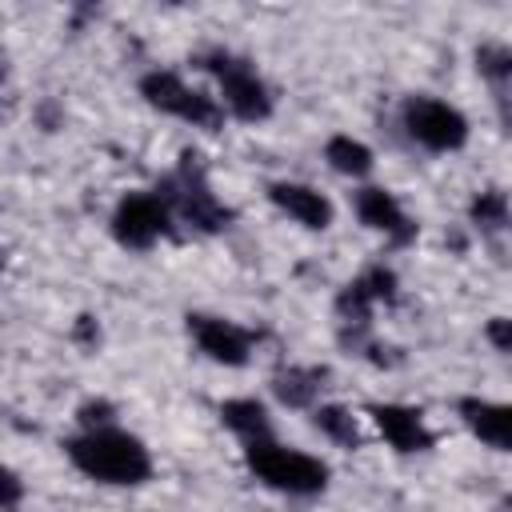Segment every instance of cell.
<instances>
[{
    "label": "cell",
    "instance_id": "3957f363",
    "mask_svg": "<svg viewBox=\"0 0 512 512\" xmlns=\"http://www.w3.org/2000/svg\"><path fill=\"white\" fill-rule=\"evenodd\" d=\"M204 72H212L216 88H220V108L232 116V120H244V124H260L272 116V88L264 84V76L256 72L252 60L228 52V48H212L196 60Z\"/></svg>",
    "mask_w": 512,
    "mask_h": 512
},
{
    "label": "cell",
    "instance_id": "52a82bcc",
    "mask_svg": "<svg viewBox=\"0 0 512 512\" xmlns=\"http://www.w3.org/2000/svg\"><path fill=\"white\" fill-rule=\"evenodd\" d=\"M112 240L120 248H132V252H148L156 240H164L172 232V208L164 204V196L152 188V192H124L112 208Z\"/></svg>",
    "mask_w": 512,
    "mask_h": 512
},
{
    "label": "cell",
    "instance_id": "5bb4252c",
    "mask_svg": "<svg viewBox=\"0 0 512 512\" xmlns=\"http://www.w3.org/2000/svg\"><path fill=\"white\" fill-rule=\"evenodd\" d=\"M324 160H328L332 172H340V176H348V180H364V176L376 168L372 148H368L364 140L348 136V132H336V136L324 140Z\"/></svg>",
    "mask_w": 512,
    "mask_h": 512
},
{
    "label": "cell",
    "instance_id": "7402d4cb",
    "mask_svg": "<svg viewBox=\"0 0 512 512\" xmlns=\"http://www.w3.org/2000/svg\"><path fill=\"white\" fill-rule=\"evenodd\" d=\"M508 324H512L508 316H492V320H488V328H484V336L492 340V348H496V352H508V348H512V332H508Z\"/></svg>",
    "mask_w": 512,
    "mask_h": 512
},
{
    "label": "cell",
    "instance_id": "9a60e30c",
    "mask_svg": "<svg viewBox=\"0 0 512 512\" xmlns=\"http://www.w3.org/2000/svg\"><path fill=\"white\" fill-rule=\"evenodd\" d=\"M324 380V368H304V364H288L272 376V392L280 396V404L288 408H316V396H320V384Z\"/></svg>",
    "mask_w": 512,
    "mask_h": 512
},
{
    "label": "cell",
    "instance_id": "30bf717a",
    "mask_svg": "<svg viewBox=\"0 0 512 512\" xmlns=\"http://www.w3.org/2000/svg\"><path fill=\"white\" fill-rule=\"evenodd\" d=\"M368 416L376 424V432L384 436V444L400 456H416V452H428L436 444L428 420L420 408L412 404H396V400H384V404H368Z\"/></svg>",
    "mask_w": 512,
    "mask_h": 512
},
{
    "label": "cell",
    "instance_id": "ffe728a7",
    "mask_svg": "<svg viewBox=\"0 0 512 512\" xmlns=\"http://www.w3.org/2000/svg\"><path fill=\"white\" fill-rule=\"evenodd\" d=\"M20 500H24V480H20V472L8 468V464H0V512H12Z\"/></svg>",
    "mask_w": 512,
    "mask_h": 512
},
{
    "label": "cell",
    "instance_id": "8992f818",
    "mask_svg": "<svg viewBox=\"0 0 512 512\" xmlns=\"http://www.w3.org/2000/svg\"><path fill=\"white\" fill-rule=\"evenodd\" d=\"M400 124L408 132V140H416L428 152H460L468 144V116L428 92H416L400 104Z\"/></svg>",
    "mask_w": 512,
    "mask_h": 512
},
{
    "label": "cell",
    "instance_id": "4fadbf2b",
    "mask_svg": "<svg viewBox=\"0 0 512 512\" xmlns=\"http://www.w3.org/2000/svg\"><path fill=\"white\" fill-rule=\"evenodd\" d=\"M220 420H224V428H228L232 436H240L244 444L272 436V416H268V408H264L256 396H232V400H224V404H220Z\"/></svg>",
    "mask_w": 512,
    "mask_h": 512
},
{
    "label": "cell",
    "instance_id": "d6986e66",
    "mask_svg": "<svg viewBox=\"0 0 512 512\" xmlns=\"http://www.w3.org/2000/svg\"><path fill=\"white\" fill-rule=\"evenodd\" d=\"M76 420H80V428H108V424H116V408H112V400H84L76 408Z\"/></svg>",
    "mask_w": 512,
    "mask_h": 512
},
{
    "label": "cell",
    "instance_id": "5b68a950",
    "mask_svg": "<svg viewBox=\"0 0 512 512\" xmlns=\"http://www.w3.org/2000/svg\"><path fill=\"white\" fill-rule=\"evenodd\" d=\"M140 96H144V104L148 108H156V112H164V116H176V120H184V124H192V128H220L224 124V108H220V100L216 96H208V92H200V88H192L180 72H172V68H152V72H144L140 76Z\"/></svg>",
    "mask_w": 512,
    "mask_h": 512
},
{
    "label": "cell",
    "instance_id": "6da1fadb",
    "mask_svg": "<svg viewBox=\"0 0 512 512\" xmlns=\"http://www.w3.org/2000/svg\"><path fill=\"white\" fill-rule=\"evenodd\" d=\"M64 456L72 468L108 488H136L152 476V452L140 436L108 424V428H80L64 440Z\"/></svg>",
    "mask_w": 512,
    "mask_h": 512
},
{
    "label": "cell",
    "instance_id": "ba28073f",
    "mask_svg": "<svg viewBox=\"0 0 512 512\" xmlns=\"http://www.w3.org/2000/svg\"><path fill=\"white\" fill-rule=\"evenodd\" d=\"M184 324H188L192 344H196L212 364L244 368V364L252 360L256 336H252L244 324H236V320H228V316H216V312H188Z\"/></svg>",
    "mask_w": 512,
    "mask_h": 512
},
{
    "label": "cell",
    "instance_id": "2e32d148",
    "mask_svg": "<svg viewBox=\"0 0 512 512\" xmlns=\"http://www.w3.org/2000/svg\"><path fill=\"white\" fill-rule=\"evenodd\" d=\"M312 424H316L320 436H328V440L340 444V448H360V440H364L356 416H352L344 404H316V408H312Z\"/></svg>",
    "mask_w": 512,
    "mask_h": 512
},
{
    "label": "cell",
    "instance_id": "ac0fdd59",
    "mask_svg": "<svg viewBox=\"0 0 512 512\" xmlns=\"http://www.w3.org/2000/svg\"><path fill=\"white\" fill-rule=\"evenodd\" d=\"M476 68H480V76H484L488 84L504 88L508 76H512V52H508V44H496V40L480 44V48H476Z\"/></svg>",
    "mask_w": 512,
    "mask_h": 512
},
{
    "label": "cell",
    "instance_id": "7c38bea8",
    "mask_svg": "<svg viewBox=\"0 0 512 512\" xmlns=\"http://www.w3.org/2000/svg\"><path fill=\"white\" fill-rule=\"evenodd\" d=\"M456 416L480 444H488L496 452H508V444H512V412H508V404L488 400V396H460Z\"/></svg>",
    "mask_w": 512,
    "mask_h": 512
},
{
    "label": "cell",
    "instance_id": "603a6c76",
    "mask_svg": "<svg viewBox=\"0 0 512 512\" xmlns=\"http://www.w3.org/2000/svg\"><path fill=\"white\" fill-rule=\"evenodd\" d=\"M0 264H4V260H0Z\"/></svg>",
    "mask_w": 512,
    "mask_h": 512
},
{
    "label": "cell",
    "instance_id": "7a4b0ae2",
    "mask_svg": "<svg viewBox=\"0 0 512 512\" xmlns=\"http://www.w3.org/2000/svg\"><path fill=\"white\" fill-rule=\"evenodd\" d=\"M244 464L264 488H272L280 496H320L328 488V476H332L320 456L292 448V444H280L276 436L244 444Z\"/></svg>",
    "mask_w": 512,
    "mask_h": 512
},
{
    "label": "cell",
    "instance_id": "e0dca14e",
    "mask_svg": "<svg viewBox=\"0 0 512 512\" xmlns=\"http://www.w3.org/2000/svg\"><path fill=\"white\" fill-rule=\"evenodd\" d=\"M468 220H472L480 232H504V228H508V196H504L500 188L476 192L472 204H468Z\"/></svg>",
    "mask_w": 512,
    "mask_h": 512
},
{
    "label": "cell",
    "instance_id": "8fae6325",
    "mask_svg": "<svg viewBox=\"0 0 512 512\" xmlns=\"http://www.w3.org/2000/svg\"><path fill=\"white\" fill-rule=\"evenodd\" d=\"M268 200H272L288 220H296V224L308 228V232H324V228H332V220H336L332 200H328L320 188L300 184V180H272V184H268Z\"/></svg>",
    "mask_w": 512,
    "mask_h": 512
},
{
    "label": "cell",
    "instance_id": "9c48e42d",
    "mask_svg": "<svg viewBox=\"0 0 512 512\" xmlns=\"http://www.w3.org/2000/svg\"><path fill=\"white\" fill-rule=\"evenodd\" d=\"M352 208H356L360 224H364L368 232L384 236L388 244L404 248V244L416 240V220L404 212V204H400L388 188H380V184H360V188L352 192Z\"/></svg>",
    "mask_w": 512,
    "mask_h": 512
},
{
    "label": "cell",
    "instance_id": "44dd1931",
    "mask_svg": "<svg viewBox=\"0 0 512 512\" xmlns=\"http://www.w3.org/2000/svg\"><path fill=\"white\" fill-rule=\"evenodd\" d=\"M72 340L76 344H84V348H96L100 344V324H96V316H76V328H72Z\"/></svg>",
    "mask_w": 512,
    "mask_h": 512
},
{
    "label": "cell",
    "instance_id": "277c9868",
    "mask_svg": "<svg viewBox=\"0 0 512 512\" xmlns=\"http://www.w3.org/2000/svg\"><path fill=\"white\" fill-rule=\"evenodd\" d=\"M160 196H164V204L172 208V220H184L188 228H196V232H224L228 224H232V208L212 192V184H208V172H204V164H196V156L192 152H184V160H180V168L164 180V188H156Z\"/></svg>",
    "mask_w": 512,
    "mask_h": 512
}]
</instances>
